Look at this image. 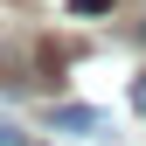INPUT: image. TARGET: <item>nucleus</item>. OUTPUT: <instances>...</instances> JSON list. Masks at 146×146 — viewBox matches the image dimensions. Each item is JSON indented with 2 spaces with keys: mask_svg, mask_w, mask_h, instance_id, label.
Masks as SVG:
<instances>
[{
  "mask_svg": "<svg viewBox=\"0 0 146 146\" xmlns=\"http://www.w3.org/2000/svg\"><path fill=\"white\" fill-rule=\"evenodd\" d=\"M49 125H56V132H104V111H90V104H56Z\"/></svg>",
  "mask_w": 146,
  "mask_h": 146,
  "instance_id": "1",
  "label": "nucleus"
},
{
  "mask_svg": "<svg viewBox=\"0 0 146 146\" xmlns=\"http://www.w3.org/2000/svg\"><path fill=\"white\" fill-rule=\"evenodd\" d=\"M0 146H28V139H21V125H14V118H0Z\"/></svg>",
  "mask_w": 146,
  "mask_h": 146,
  "instance_id": "2",
  "label": "nucleus"
},
{
  "mask_svg": "<svg viewBox=\"0 0 146 146\" xmlns=\"http://www.w3.org/2000/svg\"><path fill=\"white\" fill-rule=\"evenodd\" d=\"M70 7H77V14H104L111 0H70Z\"/></svg>",
  "mask_w": 146,
  "mask_h": 146,
  "instance_id": "3",
  "label": "nucleus"
}]
</instances>
